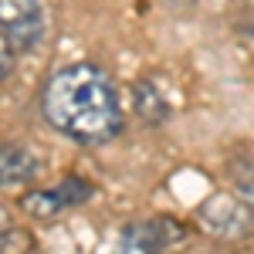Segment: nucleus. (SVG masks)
<instances>
[{
    "label": "nucleus",
    "instance_id": "8",
    "mask_svg": "<svg viewBox=\"0 0 254 254\" xmlns=\"http://www.w3.org/2000/svg\"><path fill=\"white\" fill-rule=\"evenodd\" d=\"M55 190L61 193L64 207H78V203H85V200L95 196V187H92L88 180H81V176H68V180H61Z\"/></svg>",
    "mask_w": 254,
    "mask_h": 254
},
{
    "label": "nucleus",
    "instance_id": "7",
    "mask_svg": "<svg viewBox=\"0 0 254 254\" xmlns=\"http://www.w3.org/2000/svg\"><path fill=\"white\" fill-rule=\"evenodd\" d=\"M20 210L38 220H51L64 210V200H61L58 190H31V193L20 196Z\"/></svg>",
    "mask_w": 254,
    "mask_h": 254
},
{
    "label": "nucleus",
    "instance_id": "4",
    "mask_svg": "<svg viewBox=\"0 0 254 254\" xmlns=\"http://www.w3.org/2000/svg\"><path fill=\"white\" fill-rule=\"evenodd\" d=\"M183 237V227L159 217L149 224H129L122 234H119V248L116 254H163L166 244H173Z\"/></svg>",
    "mask_w": 254,
    "mask_h": 254
},
{
    "label": "nucleus",
    "instance_id": "5",
    "mask_svg": "<svg viewBox=\"0 0 254 254\" xmlns=\"http://www.w3.org/2000/svg\"><path fill=\"white\" fill-rule=\"evenodd\" d=\"M38 170H41V159L34 156L31 149H24V146H10V142L3 146V156H0V180H3V190L34 180Z\"/></svg>",
    "mask_w": 254,
    "mask_h": 254
},
{
    "label": "nucleus",
    "instance_id": "2",
    "mask_svg": "<svg viewBox=\"0 0 254 254\" xmlns=\"http://www.w3.org/2000/svg\"><path fill=\"white\" fill-rule=\"evenodd\" d=\"M196 224L217 241H244L254 234V207L227 190H217L196 207Z\"/></svg>",
    "mask_w": 254,
    "mask_h": 254
},
{
    "label": "nucleus",
    "instance_id": "6",
    "mask_svg": "<svg viewBox=\"0 0 254 254\" xmlns=\"http://www.w3.org/2000/svg\"><path fill=\"white\" fill-rule=\"evenodd\" d=\"M132 102H136V112L146 122H163L170 119V98L163 95V85L156 78H139L132 85Z\"/></svg>",
    "mask_w": 254,
    "mask_h": 254
},
{
    "label": "nucleus",
    "instance_id": "9",
    "mask_svg": "<svg viewBox=\"0 0 254 254\" xmlns=\"http://www.w3.org/2000/svg\"><path fill=\"white\" fill-rule=\"evenodd\" d=\"M31 248H34V237L24 227H7L0 237V254H31Z\"/></svg>",
    "mask_w": 254,
    "mask_h": 254
},
{
    "label": "nucleus",
    "instance_id": "1",
    "mask_svg": "<svg viewBox=\"0 0 254 254\" xmlns=\"http://www.w3.org/2000/svg\"><path fill=\"white\" fill-rule=\"evenodd\" d=\"M41 112L61 136H68L78 146L112 142L126 129V116L112 78L88 61L68 64L58 75H51L41 95Z\"/></svg>",
    "mask_w": 254,
    "mask_h": 254
},
{
    "label": "nucleus",
    "instance_id": "3",
    "mask_svg": "<svg viewBox=\"0 0 254 254\" xmlns=\"http://www.w3.org/2000/svg\"><path fill=\"white\" fill-rule=\"evenodd\" d=\"M44 38V3L41 0H0V48L31 51Z\"/></svg>",
    "mask_w": 254,
    "mask_h": 254
}]
</instances>
